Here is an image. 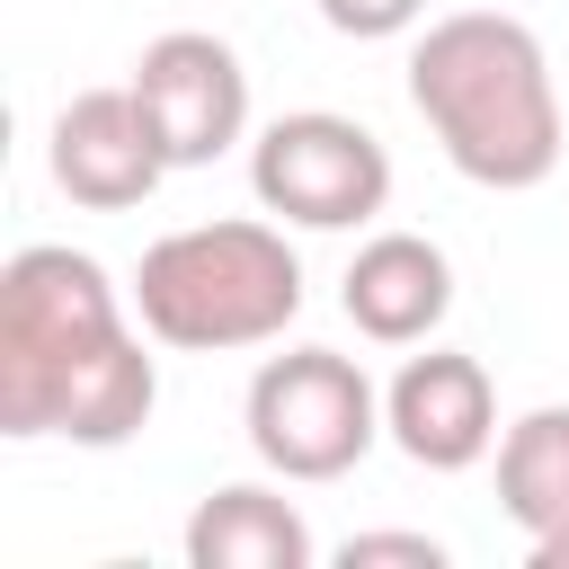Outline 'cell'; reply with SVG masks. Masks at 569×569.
I'll return each instance as SVG.
<instances>
[{"mask_svg":"<svg viewBox=\"0 0 569 569\" xmlns=\"http://www.w3.org/2000/svg\"><path fill=\"white\" fill-rule=\"evenodd\" d=\"M338 302L373 347H427L445 329V311H453V258L427 231H373L347 258Z\"/></svg>","mask_w":569,"mask_h":569,"instance_id":"obj_9","label":"cell"},{"mask_svg":"<svg viewBox=\"0 0 569 569\" xmlns=\"http://www.w3.org/2000/svg\"><path fill=\"white\" fill-rule=\"evenodd\" d=\"M133 98L169 151V169H204L249 133V71L222 36L204 27H169L133 53Z\"/></svg>","mask_w":569,"mask_h":569,"instance_id":"obj_6","label":"cell"},{"mask_svg":"<svg viewBox=\"0 0 569 569\" xmlns=\"http://www.w3.org/2000/svg\"><path fill=\"white\" fill-rule=\"evenodd\" d=\"M249 453L276 480H347L382 445V391L338 347H284L249 373Z\"/></svg>","mask_w":569,"mask_h":569,"instance_id":"obj_4","label":"cell"},{"mask_svg":"<svg viewBox=\"0 0 569 569\" xmlns=\"http://www.w3.org/2000/svg\"><path fill=\"white\" fill-rule=\"evenodd\" d=\"M382 436L418 462V471H471L498 453V391L489 365L462 347H427L391 373L382 391Z\"/></svg>","mask_w":569,"mask_h":569,"instance_id":"obj_8","label":"cell"},{"mask_svg":"<svg viewBox=\"0 0 569 569\" xmlns=\"http://www.w3.org/2000/svg\"><path fill=\"white\" fill-rule=\"evenodd\" d=\"M320 18L356 44H382V36H409L427 18V0H320Z\"/></svg>","mask_w":569,"mask_h":569,"instance_id":"obj_12","label":"cell"},{"mask_svg":"<svg viewBox=\"0 0 569 569\" xmlns=\"http://www.w3.org/2000/svg\"><path fill=\"white\" fill-rule=\"evenodd\" d=\"M409 107L427 116L436 151L489 196H525L560 169V80L542 36L507 9L427 18V36L409 44Z\"/></svg>","mask_w":569,"mask_h":569,"instance_id":"obj_1","label":"cell"},{"mask_svg":"<svg viewBox=\"0 0 569 569\" xmlns=\"http://www.w3.org/2000/svg\"><path fill=\"white\" fill-rule=\"evenodd\" d=\"M107 338H124V293L107 284V267L62 240L18 249L0 267V436L36 445L53 382Z\"/></svg>","mask_w":569,"mask_h":569,"instance_id":"obj_3","label":"cell"},{"mask_svg":"<svg viewBox=\"0 0 569 569\" xmlns=\"http://www.w3.org/2000/svg\"><path fill=\"white\" fill-rule=\"evenodd\" d=\"M249 196L293 231H356L391 204V151L338 107H293L249 142Z\"/></svg>","mask_w":569,"mask_h":569,"instance_id":"obj_5","label":"cell"},{"mask_svg":"<svg viewBox=\"0 0 569 569\" xmlns=\"http://www.w3.org/2000/svg\"><path fill=\"white\" fill-rule=\"evenodd\" d=\"M311 525L284 489L267 480H231L213 498H196L187 516V569H311Z\"/></svg>","mask_w":569,"mask_h":569,"instance_id":"obj_10","label":"cell"},{"mask_svg":"<svg viewBox=\"0 0 569 569\" xmlns=\"http://www.w3.org/2000/svg\"><path fill=\"white\" fill-rule=\"evenodd\" d=\"M133 311L160 347L178 356H231V347H267L302 320V258L284 240V222H187L160 231L133 267Z\"/></svg>","mask_w":569,"mask_h":569,"instance_id":"obj_2","label":"cell"},{"mask_svg":"<svg viewBox=\"0 0 569 569\" xmlns=\"http://www.w3.org/2000/svg\"><path fill=\"white\" fill-rule=\"evenodd\" d=\"M44 169H53V187H62L71 204H89V213H133V204L169 178V151H160V133H151V116H142V98H133V80H124V89H80V98H62L53 142H44Z\"/></svg>","mask_w":569,"mask_h":569,"instance_id":"obj_7","label":"cell"},{"mask_svg":"<svg viewBox=\"0 0 569 569\" xmlns=\"http://www.w3.org/2000/svg\"><path fill=\"white\" fill-rule=\"evenodd\" d=\"M498 507L525 525V542L569 533V400H542L498 436Z\"/></svg>","mask_w":569,"mask_h":569,"instance_id":"obj_11","label":"cell"},{"mask_svg":"<svg viewBox=\"0 0 569 569\" xmlns=\"http://www.w3.org/2000/svg\"><path fill=\"white\" fill-rule=\"evenodd\" d=\"M347 569H373V560H409V569H445V542L436 533H347L338 551Z\"/></svg>","mask_w":569,"mask_h":569,"instance_id":"obj_13","label":"cell"}]
</instances>
